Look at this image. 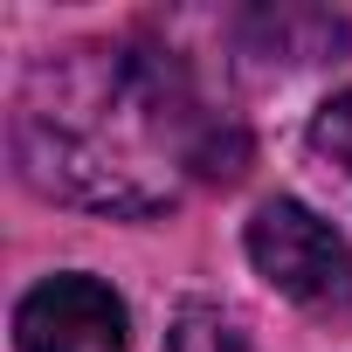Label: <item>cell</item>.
Segmentation results:
<instances>
[{"label":"cell","instance_id":"1","mask_svg":"<svg viewBox=\"0 0 352 352\" xmlns=\"http://www.w3.org/2000/svg\"><path fill=\"white\" fill-rule=\"evenodd\" d=\"M249 138L194 76L131 42H76L42 56L14 97L21 173L97 214H159L187 180H235Z\"/></svg>","mask_w":352,"mask_h":352},{"label":"cell","instance_id":"2","mask_svg":"<svg viewBox=\"0 0 352 352\" xmlns=\"http://www.w3.org/2000/svg\"><path fill=\"white\" fill-rule=\"evenodd\" d=\"M242 249H249L256 276L270 290H283L290 304H304L311 318L352 311V249L304 201H263L256 221H249V235H242Z\"/></svg>","mask_w":352,"mask_h":352},{"label":"cell","instance_id":"3","mask_svg":"<svg viewBox=\"0 0 352 352\" xmlns=\"http://www.w3.org/2000/svg\"><path fill=\"white\" fill-rule=\"evenodd\" d=\"M14 345L21 352H124L131 311L97 276H49L14 304Z\"/></svg>","mask_w":352,"mask_h":352},{"label":"cell","instance_id":"4","mask_svg":"<svg viewBox=\"0 0 352 352\" xmlns=\"http://www.w3.org/2000/svg\"><path fill=\"white\" fill-rule=\"evenodd\" d=\"M166 352H256V345H249V331H242L235 318H221L214 304H187L180 318H173V331H166Z\"/></svg>","mask_w":352,"mask_h":352},{"label":"cell","instance_id":"5","mask_svg":"<svg viewBox=\"0 0 352 352\" xmlns=\"http://www.w3.org/2000/svg\"><path fill=\"white\" fill-rule=\"evenodd\" d=\"M311 152L338 173L345 187H352V90H338V97L311 118Z\"/></svg>","mask_w":352,"mask_h":352}]
</instances>
